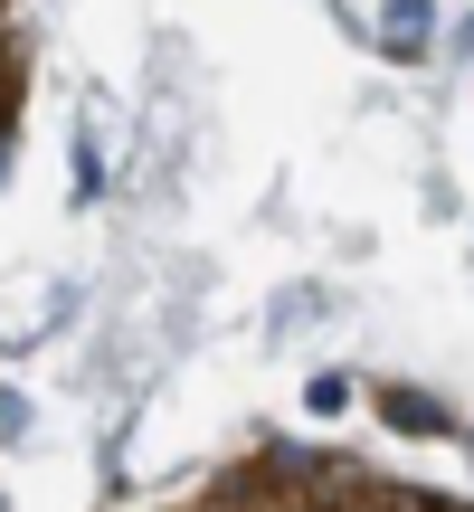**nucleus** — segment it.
<instances>
[{"label":"nucleus","mask_w":474,"mask_h":512,"mask_svg":"<svg viewBox=\"0 0 474 512\" xmlns=\"http://www.w3.org/2000/svg\"><path fill=\"white\" fill-rule=\"evenodd\" d=\"M380 48H389V57L427 48V0H389V10H380Z\"/></svg>","instance_id":"obj_1"},{"label":"nucleus","mask_w":474,"mask_h":512,"mask_svg":"<svg viewBox=\"0 0 474 512\" xmlns=\"http://www.w3.org/2000/svg\"><path fill=\"white\" fill-rule=\"evenodd\" d=\"M389 418H399V427H418V437H427V427H446V418H437L427 399H389Z\"/></svg>","instance_id":"obj_2"}]
</instances>
